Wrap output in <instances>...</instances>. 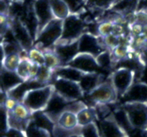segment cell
I'll use <instances>...</instances> for the list:
<instances>
[{"label":"cell","instance_id":"277c9868","mask_svg":"<svg viewBox=\"0 0 147 137\" xmlns=\"http://www.w3.org/2000/svg\"><path fill=\"white\" fill-rule=\"evenodd\" d=\"M86 27L87 24L80 14H70L63 20V34L58 42L68 43L78 40L82 35L86 32Z\"/></svg>","mask_w":147,"mask_h":137},{"label":"cell","instance_id":"5b68a950","mask_svg":"<svg viewBox=\"0 0 147 137\" xmlns=\"http://www.w3.org/2000/svg\"><path fill=\"white\" fill-rule=\"evenodd\" d=\"M120 107L125 110L134 128L147 129V102H123Z\"/></svg>","mask_w":147,"mask_h":137},{"label":"cell","instance_id":"4dcf8cb0","mask_svg":"<svg viewBox=\"0 0 147 137\" xmlns=\"http://www.w3.org/2000/svg\"><path fill=\"white\" fill-rule=\"evenodd\" d=\"M71 14H80L87 5V0H64Z\"/></svg>","mask_w":147,"mask_h":137},{"label":"cell","instance_id":"7c38bea8","mask_svg":"<svg viewBox=\"0 0 147 137\" xmlns=\"http://www.w3.org/2000/svg\"><path fill=\"white\" fill-rule=\"evenodd\" d=\"M53 49L60 59L61 66H65L79 53L78 40L68 43L58 42Z\"/></svg>","mask_w":147,"mask_h":137},{"label":"cell","instance_id":"3957f363","mask_svg":"<svg viewBox=\"0 0 147 137\" xmlns=\"http://www.w3.org/2000/svg\"><path fill=\"white\" fill-rule=\"evenodd\" d=\"M84 96L87 97L88 100L93 104V107L101 104L111 105L116 103L119 100V95L110 76L92 92Z\"/></svg>","mask_w":147,"mask_h":137},{"label":"cell","instance_id":"e575fe53","mask_svg":"<svg viewBox=\"0 0 147 137\" xmlns=\"http://www.w3.org/2000/svg\"><path fill=\"white\" fill-rule=\"evenodd\" d=\"M88 106L86 102H83L81 100H78L76 101H71L67 104L66 106L65 110V111H69V112H73V113L77 115L78 112H80L82 110L86 108Z\"/></svg>","mask_w":147,"mask_h":137},{"label":"cell","instance_id":"1f68e13d","mask_svg":"<svg viewBox=\"0 0 147 137\" xmlns=\"http://www.w3.org/2000/svg\"><path fill=\"white\" fill-rule=\"evenodd\" d=\"M82 134L83 137H103L96 122L82 127Z\"/></svg>","mask_w":147,"mask_h":137},{"label":"cell","instance_id":"83f0119b","mask_svg":"<svg viewBox=\"0 0 147 137\" xmlns=\"http://www.w3.org/2000/svg\"><path fill=\"white\" fill-rule=\"evenodd\" d=\"M26 137H51V133L45 128L37 126L30 122L26 131H24Z\"/></svg>","mask_w":147,"mask_h":137},{"label":"cell","instance_id":"d6a6232c","mask_svg":"<svg viewBox=\"0 0 147 137\" xmlns=\"http://www.w3.org/2000/svg\"><path fill=\"white\" fill-rule=\"evenodd\" d=\"M116 0H87L88 7L105 10H109Z\"/></svg>","mask_w":147,"mask_h":137},{"label":"cell","instance_id":"7a4b0ae2","mask_svg":"<svg viewBox=\"0 0 147 137\" xmlns=\"http://www.w3.org/2000/svg\"><path fill=\"white\" fill-rule=\"evenodd\" d=\"M54 92L53 85L39 87L29 90L23 97L22 102L32 114L38 111H44Z\"/></svg>","mask_w":147,"mask_h":137},{"label":"cell","instance_id":"8992f818","mask_svg":"<svg viewBox=\"0 0 147 137\" xmlns=\"http://www.w3.org/2000/svg\"><path fill=\"white\" fill-rule=\"evenodd\" d=\"M51 85L54 87L55 92L68 101L78 100L84 97L78 82L55 76Z\"/></svg>","mask_w":147,"mask_h":137},{"label":"cell","instance_id":"74e56055","mask_svg":"<svg viewBox=\"0 0 147 137\" xmlns=\"http://www.w3.org/2000/svg\"><path fill=\"white\" fill-rule=\"evenodd\" d=\"M70 137H83V134H82V132L80 133H76V134H73Z\"/></svg>","mask_w":147,"mask_h":137},{"label":"cell","instance_id":"8d00e7d4","mask_svg":"<svg viewBox=\"0 0 147 137\" xmlns=\"http://www.w3.org/2000/svg\"><path fill=\"white\" fill-rule=\"evenodd\" d=\"M6 137H24V132L20 131L16 128H9L4 134Z\"/></svg>","mask_w":147,"mask_h":137},{"label":"cell","instance_id":"603a6c76","mask_svg":"<svg viewBox=\"0 0 147 137\" xmlns=\"http://www.w3.org/2000/svg\"><path fill=\"white\" fill-rule=\"evenodd\" d=\"M55 18L65 20L71 13L64 0H49Z\"/></svg>","mask_w":147,"mask_h":137},{"label":"cell","instance_id":"d4e9b609","mask_svg":"<svg viewBox=\"0 0 147 137\" xmlns=\"http://www.w3.org/2000/svg\"><path fill=\"white\" fill-rule=\"evenodd\" d=\"M22 60V53H15L6 55L1 59V67L9 71L16 72Z\"/></svg>","mask_w":147,"mask_h":137},{"label":"cell","instance_id":"f1b7e54d","mask_svg":"<svg viewBox=\"0 0 147 137\" xmlns=\"http://www.w3.org/2000/svg\"><path fill=\"white\" fill-rule=\"evenodd\" d=\"M80 132H82V127L80 125L75 129L69 130L63 128L58 124L55 123L52 131L51 137H70L73 134Z\"/></svg>","mask_w":147,"mask_h":137},{"label":"cell","instance_id":"30bf717a","mask_svg":"<svg viewBox=\"0 0 147 137\" xmlns=\"http://www.w3.org/2000/svg\"><path fill=\"white\" fill-rule=\"evenodd\" d=\"M67 65L84 73H100L102 69L98 63L96 57L86 53H79Z\"/></svg>","mask_w":147,"mask_h":137},{"label":"cell","instance_id":"484cf974","mask_svg":"<svg viewBox=\"0 0 147 137\" xmlns=\"http://www.w3.org/2000/svg\"><path fill=\"white\" fill-rule=\"evenodd\" d=\"M96 59L100 67L103 70H109L114 68V62L111 56V52L106 50L96 56Z\"/></svg>","mask_w":147,"mask_h":137},{"label":"cell","instance_id":"ac0fdd59","mask_svg":"<svg viewBox=\"0 0 147 137\" xmlns=\"http://www.w3.org/2000/svg\"><path fill=\"white\" fill-rule=\"evenodd\" d=\"M23 82L17 72L1 68V91L7 93Z\"/></svg>","mask_w":147,"mask_h":137},{"label":"cell","instance_id":"6da1fadb","mask_svg":"<svg viewBox=\"0 0 147 137\" xmlns=\"http://www.w3.org/2000/svg\"><path fill=\"white\" fill-rule=\"evenodd\" d=\"M63 23V20L53 19L39 32L34 40V47L42 51L53 49L62 37Z\"/></svg>","mask_w":147,"mask_h":137},{"label":"cell","instance_id":"ab89813d","mask_svg":"<svg viewBox=\"0 0 147 137\" xmlns=\"http://www.w3.org/2000/svg\"><path fill=\"white\" fill-rule=\"evenodd\" d=\"M24 137H26V136H25V134H24Z\"/></svg>","mask_w":147,"mask_h":137},{"label":"cell","instance_id":"b9f144b4","mask_svg":"<svg viewBox=\"0 0 147 137\" xmlns=\"http://www.w3.org/2000/svg\"><path fill=\"white\" fill-rule=\"evenodd\" d=\"M127 137H129V136H127Z\"/></svg>","mask_w":147,"mask_h":137},{"label":"cell","instance_id":"44dd1931","mask_svg":"<svg viewBox=\"0 0 147 137\" xmlns=\"http://www.w3.org/2000/svg\"><path fill=\"white\" fill-rule=\"evenodd\" d=\"M77 118L78 125L83 127L92 123L96 122V121L98 120V115L95 107L88 105L86 108L77 114Z\"/></svg>","mask_w":147,"mask_h":137},{"label":"cell","instance_id":"8fae6325","mask_svg":"<svg viewBox=\"0 0 147 137\" xmlns=\"http://www.w3.org/2000/svg\"><path fill=\"white\" fill-rule=\"evenodd\" d=\"M99 129L103 137H127L128 134L116 121L112 112L106 118L100 119Z\"/></svg>","mask_w":147,"mask_h":137},{"label":"cell","instance_id":"52a82bcc","mask_svg":"<svg viewBox=\"0 0 147 137\" xmlns=\"http://www.w3.org/2000/svg\"><path fill=\"white\" fill-rule=\"evenodd\" d=\"M111 79L119 95V99L123 96L135 82L136 75L133 70L125 67L115 69L110 74Z\"/></svg>","mask_w":147,"mask_h":137},{"label":"cell","instance_id":"2e32d148","mask_svg":"<svg viewBox=\"0 0 147 137\" xmlns=\"http://www.w3.org/2000/svg\"><path fill=\"white\" fill-rule=\"evenodd\" d=\"M141 1L142 0H117L109 10L123 16L127 20L128 17H132L136 12Z\"/></svg>","mask_w":147,"mask_h":137},{"label":"cell","instance_id":"9c48e42d","mask_svg":"<svg viewBox=\"0 0 147 137\" xmlns=\"http://www.w3.org/2000/svg\"><path fill=\"white\" fill-rule=\"evenodd\" d=\"M11 30L16 41L25 52L34 47V40L24 23L18 18H11Z\"/></svg>","mask_w":147,"mask_h":137},{"label":"cell","instance_id":"ffe728a7","mask_svg":"<svg viewBox=\"0 0 147 137\" xmlns=\"http://www.w3.org/2000/svg\"><path fill=\"white\" fill-rule=\"evenodd\" d=\"M54 74L57 77L64 78L69 80L80 82V79L84 74V72L76 69L69 65L60 66L54 70Z\"/></svg>","mask_w":147,"mask_h":137},{"label":"cell","instance_id":"d590c367","mask_svg":"<svg viewBox=\"0 0 147 137\" xmlns=\"http://www.w3.org/2000/svg\"><path fill=\"white\" fill-rule=\"evenodd\" d=\"M8 111L3 105H1V134H4L9 129Z\"/></svg>","mask_w":147,"mask_h":137},{"label":"cell","instance_id":"7402d4cb","mask_svg":"<svg viewBox=\"0 0 147 137\" xmlns=\"http://www.w3.org/2000/svg\"><path fill=\"white\" fill-rule=\"evenodd\" d=\"M31 122L37 126L45 128L52 134L55 123L53 122L44 111H38L32 114Z\"/></svg>","mask_w":147,"mask_h":137},{"label":"cell","instance_id":"836d02e7","mask_svg":"<svg viewBox=\"0 0 147 137\" xmlns=\"http://www.w3.org/2000/svg\"><path fill=\"white\" fill-rule=\"evenodd\" d=\"M114 24L113 22L110 20H101L100 22H98V35L106 37L111 34Z\"/></svg>","mask_w":147,"mask_h":137},{"label":"cell","instance_id":"5bb4252c","mask_svg":"<svg viewBox=\"0 0 147 137\" xmlns=\"http://www.w3.org/2000/svg\"><path fill=\"white\" fill-rule=\"evenodd\" d=\"M71 101L67 100L55 91L44 112L56 123L60 115L65 110L66 106Z\"/></svg>","mask_w":147,"mask_h":137},{"label":"cell","instance_id":"d6986e66","mask_svg":"<svg viewBox=\"0 0 147 137\" xmlns=\"http://www.w3.org/2000/svg\"><path fill=\"white\" fill-rule=\"evenodd\" d=\"M103 74L101 73H84L80 79V84L84 95L90 93L100 83L105 81Z\"/></svg>","mask_w":147,"mask_h":137},{"label":"cell","instance_id":"4fadbf2b","mask_svg":"<svg viewBox=\"0 0 147 137\" xmlns=\"http://www.w3.org/2000/svg\"><path fill=\"white\" fill-rule=\"evenodd\" d=\"M33 7L38 20V33L55 19L49 0H34ZM37 33V34H38Z\"/></svg>","mask_w":147,"mask_h":137},{"label":"cell","instance_id":"60d3db41","mask_svg":"<svg viewBox=\"0 0 147 137\" xmlns=\"http://www.w3.org/2000/svg\"><path fill=\"white\" fill-rule=\"evenodd\" d=\"M7 1H10V0H7Z\"/></svg>","mask_w":147,"mask_h":137},{"label":"cell","instance_id":"7bdbcfd3","mask_svg":"<svg viewBox=\"0 0 147 137\" xmlns=\"http://www.w3.org/2000/svg\"><path fill=\"white\" fill-rule=\"evenodd\" d=\"M146 131H147V129H146Z\"/></svg>","mask_w":147,"mask_h":137},{"label":"cell","instance_id":"ba28073f","mask_svg":"<svg viewBox=\"0 0 147 137\" xmlns=\"http://www.w3.org/2000/svg\"><path fill=\"white\" fill-rule=\"evenodd\" d=\"M78 49L79 53H89L95 57L107 50L101 36L96 35L87 32L83 33L79 38Z\"/></svg>","mask_w":147,"mask_h":137},{"label":"cell","instance_id":"4316f807","mask_svg":"<svg viewBox=\"0 0 147 137\" xmlns=\"http://www.w3.org/2000/svg\"><path fill=\"white\" fill-rule=\"evenodd\" d=\"M45 53V66L55 70L61 66L60 59L53 49H48L44 51Z\"/></svg>","mask_w":147,"mask_h":137},{"label":"cell","instance_id":"f35d334b","mask_svg":"<svg viewBox=\"0 0 147 137\" xmlns=\"http://www.w3.org/2000/svg\"><path fill=\"white\" fill-rule=\"evenodd\" d=\"M1 137H6V136H4V135H1Z\"/></svg>","mask_w":147,"mask_h":137},{"label":"cell","instance_id":"e0dca14e","mask_svg":"<svg viewBox=\"0 0 147 137\" xmlns=\"http://www.w3.org/2000/svg\"><path fill=\"white\" fill-rule=\"evenodd\" d=\"M40 66L33 63L27 57V53L22 56V60L17 69V73L24 81L34 79Z\"/></svg>","mask_w":147,"mask_h":137},{"label":"cell","instance_id":"cb8c5ba5","mask_svg":"<svg viewBox=\"0 0 147 137\" xmlns=\"http://www.w3.org/2000/svg\"><path fill=\"white\" fill-rule=\"evenodd\" d=\"M57 124L66 129L73 130L79 126L77 115L69 111H64L57 119Z\"/></svg>","mask_w":147,"mask_h":137},{"label":"cell","instance_id":"f546056e","mask_svg":"<svg viewBox=\"0 0 147 137\" xmlns=\"http://www.w3.org/2000/svg\"><path fill=\"white\" fill-rule=\"evenodd\" d=\"M27 57L33 63H37L39 66L45 65V53L44 51L33 47L27 52Z\"/></svg>","mask_w":147,"mask_h":137},{"label":"cell","instance_id":"9a60e30c","mask_svg":"<svg viewBox=\"0 0 147 137\" xmlns=\"http://www.w3.org/2000/svg\"><path fill=\"white\" fill-rule=\"evenodd\" d=\"M123 102H147V85L142 82H135L127 92L121 97Z\"/></svg>","mask_w":147,"mask_h":137}]
</instances>
